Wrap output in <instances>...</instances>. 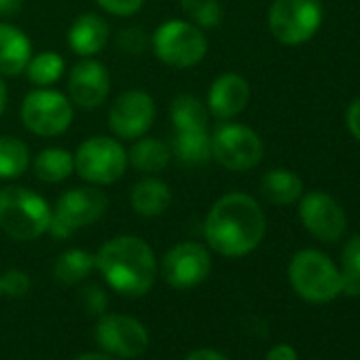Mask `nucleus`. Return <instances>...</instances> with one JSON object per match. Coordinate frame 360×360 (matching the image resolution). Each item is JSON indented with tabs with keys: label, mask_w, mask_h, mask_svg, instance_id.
<instances>
[{
	"label": "nucleus",
	"mask_w": 360,
	"mask_h": 360,
	"mask_svg": "<svg viewBox=\"0 0 360 360\" xmlns=\"http://www.w3.org/2000/svg\"><path fill=\"white\" fill-rule=\"evenodd\" d=\"M341 292L360 297V233L352 236L341 250Z\"/></svg>",
	"instance_id": "28"
},
{
	"label": "nucleus",
	"mask_w": 360,
	"mask_h": 360,
	"mask_svg": "<svg viewBox=\"0 0 360 360\" xmlns=\"http://www.w3.org/2000/svg\"><path fill=\"white\" fill-rule=\"evenodd\" d=\"M212 159L229 172H248L263 159L261 136L242 123H223L210 136Z\"/></svg>",
	"instance_id": "9"
},
{
	"label": "nucleus",
	"mask_w": 360,
	"mask_h": 360,
	"mask_svg": "<svg viewBox=\"0 0 360 360\" xmlns=\"http://www.w3.org/2000/svg\"><path fill=\"white\" fill-rule=\"evenodd\" d=\"M299 219L303 227L309 231V236H314L324 244L339 242L347 229L345 210L335 198L322 191H311L307 195H301Z\"/></svg>",
	"instance_id": "13"
},
{
	"label": "nucleus",
	"mask_w": 360,
	"mask_h": 360,
	"mask_svg": "<svg viewBox=\"0 0 360 360\" xmlns=\"http://www.w3.org/2000/svg\"><path fill=\"white\" fill-rule=\"evenodd\" d=\"M22 11V0H0V15L13 18Z\"/></svg>",
	"instance_id": "36"
},
{
	"label": "nucleus",
	"mask_w": 360,
	"mask_h": 360,
	"mask_svg": "<svg viewBox=\"0 0 360 360\" xmlns=\"http://www.w3.org/2000/svg\"><path fill=\"white\" fill-rule=\"evenodd\" d=\"M81 299H83V307H85L89 314H94V316H102L104 309H106V305H108L106 292H104L100 286H96V284L85 286V288L81 290Z\"/></svg>",
	"instance_id": "33"
},
{
	"label": "nucleus",
	"mask_w": 360,
	"mask_h": 360,
	"mask_svg": "<svg viewBox=\"0 0 360 360\" xmlns=\"http://www.w3.org/2000/svg\"><path fill=\"white\" fill-rule=\"evenodd\" d=\"M110 39L108 22L98 13H81L68 28V47L79 58H96Z\"/></svg>",
	"instance_id": "17"
},
{
	"label": "nucleus",
	"mask_w": 360,
	"mask_h": 360,
	"mask_svg": "<svg viewBox=\"0 0 360 360\" xmlns=\"http://www.w3.org/2000/svg\"><path fill=\"white\" fill-rule=\"evenodd\" d=\"M51 206L28 187L9 185L0 189V229L11 240L32 242L49 231Z\"/></svg>",
	"instance_id": "3"
},
{
	"label": "nucleus",
	"mask_w": 360,
	"mask_h": 360,
	"mask_svg": "<svg viewBox=\"0 0 360 360\" xmlns=\"http://www.w3.org/2000/svg\"><path fill=\"white\" fill-rule=\"evenodd\" d=\"M96 3L108 15H115V18H131V15H136L144 7L146 0H96Z\"/></svg>",
	"instance_id": "32"
},
{
	"label": "nucleus",
	"mask_w": 360,
	"mask_h": 360,
	"mask_svg": "<svg viewBox=\"0 0 360 360\" xmlns=\"http://www.w3.org/2000/svg\"><path fill=\"white\" fill-rule=\"evenodd\" d=\"M172 159V148L167 142L159 140V138H136L134 144L127 150V165H131L134 169L146 174V176H155L159 172H163L167 167Z\"/></svg>",
	"instance_id": "22"
},
{
	"label": "nucleus",
	"mask_w": 360,
	"mask_h": 360,
	"mask_svg": "<svg viewBox=\"0 0 360 360\" xmlns=\"http://www.w3.org/2000/svg\"><path fill=\"white\" fill-rule=\"evenodd\" d=\"M64 70H66V62L56 51H43L39 56H32L26 66L28 81L37 87H49V85L58 83L62 79Z\"/></svg>",
	"instance_id": "27"
},
{
	"label": "nucleus",
	"mask_w": 360,
	"mask_h": 360,
	"mask_svg": "<svg viewBox=\"0 0 360 360\" xmlns=\"http://www.w3.org/2000/svg\"><path fill=\"white\" fill-rule=\"evenodd\" d=\"M75 157V172L87 185H115L127 169V150L117 138L91 136L79 144Z\"/></svg>",
	"instance_id": "7"
},
{
	"label": "nucleus",
	"mask_w": 360,
	"mask_h": 360,
	"mask_svg": "<svg viewBox=\"0 0 360 360\" xmlns=\"http://www.w3.org/2000/svg\"><path fill=\"white\" fill-rule=\"evenodd\" d=\"M32 58V43L24 30L0 22V77H18L26 72Z\"/></svg>",
	"instance_id": "18"
},
{
	"label": "nucleus",
	"mask_w": 360,
	"mask_h": 360,
	"mask_svg": "<svg viewBox=\"0 0 360 360\" xmlns=\"http://www.w3.org/2000/svg\"><path fill=\"white\" fill-rule=\"evenodd\" d=\"M212 269L206 246L198 242H180L172 246L161 261V276L174 288H193L202 284Z\"/></svg>",
	"instance_id": "12"
},
{
	"label": "nucleus",
	"mask_w": 360,
	"mask_h": 360,
	"mask_svg": "<svg viewBox=\"0 0 360 360\" xmlns=\"http://www.w3.org/2000/svg\"><path fill=\"white\" fill-rule=\"evenodd\" d=\"M261 195L274 206H290L303 195V180L286 167H274L261 178Z\"/></svg>",
	"instance_id": "21"
},
{
	"label": "nucleus",
	"mask_w": 360,
	"mask_h": 360,
	"mask_svg": "<svg viewBox=\"0 0 360 360\" xmlns=\"http://www.w3.org/2000/svg\"><path fill=\"white\" fill-rule=\"evenodd\" d=\"M0 292H3V288H0Z\"/></svg>",
	"instance_id": "40"
},
{
	"label": "nucleus",
	"mask_w": 360,
	"mask_h": 360,
	"mask_svg": "<svg viewBox=\"0 0 360 360\" xmlns=\"http://www.w3.org/2000/svg\"><path fill=\"white\" fill-rule=\"evenodd\" d=\"M131 210L144 219H153L163 214L172 204V191L157 176H146L131 187L129 193Z\"/></svg>",
	"instance_id": "19"
},
{
	"label": "nucleus",
	"mask_w": 360,
	"mask_h": 360,
	"mask_svg": "<svg viewBox=\"0 0 360 360\" xmlns=\"http://www.w3.org/2000/svg\"><path fill=\"white\" fill-rule=\"evenodd\" d=\"M98 345L117 358H136L148 347L146 328L131 316L125 314H108L98 320L96 326Z\"/></svg>",
	"instance_id": "14"
},
{
	"label": "nucleus",
	"mask_w": 360,
	"mask_h": 360,
	"mask_svg": "<svg viewBox=\"0 0 360 360\" xmlns=\"http://www.w3.org/2000/svg\"><path fill=\"white\" fill-rule=\"evenodd\" d=\"M185 18L202 30L217 28L223 22V7L219 0H180Z\"/></svg>",
	"instance_id": "29"
},
{
	"label": "nucleus",
	"mask_w": 360,
	"mask_h": 360,
	"mask_svg": "<svg viewBox=\"0 0 360 360\" xmlns=\"http://www.w3.org/2000/svg\"><path fill=\"white\" fill-rule=\"evenodd\" d=\"M265 360H299V358H297V352H295L292 345H288V343H278V345H274V347L267 352Z\"/></svg>",
	"instance_id": "35"
},
{
	"label": "nucleus",
	"mask_w": 360,
	"mask_h": 360,
	"mask_svg": "<svg viewBox=\"0 0 360 360\" xmlns=\"http://www.w3.org/2000/svg\"><path fill=\"white\" fill-rule=\"evenodd\" d=\"M250 102V85L238 72L217 77L208 89V112L219 121H231L246 110Z\"/></svg>",
	"instance_id": "16"
},
{
	"label": "nucleus",
	"mask_w": 360,
	"mask_h": 360,
	"mask_svg": "<svg viewBox=\"0 0 360 360\" xmlns=\"http://www.w3.org/2000/svg\"><path fill=\"white\" fill-rule=\"evenodd\" d=\"M32 169H34V176L47 185L64 183V180L70 178V174L75 172V157L66 148L49 146L37 155Z\"/></svg>",
	"instance_id": "23"
},
{
	"label": "nucleus",
	"mask_w": 360,
	"mask_h": 360,
	"mask_svg": "<svg viewBox=\"0 0 360 360\" xmlns=\"http://www.w3.org/2000/svg\"><path fill=\"white\" fill-rule=\"evenodd\" d=\"M94 269H96V255H89L87 250L81 248H70L58 257L53 265V276L62 284L70 286L83 282Z\"/></svg>",
	"instance_id": "25"
},
{
	"label": "nucleus",
	"mask_w": 360,
	"mask_h": 360,
	"mask_svg": "<svg viewBox=\"0 0 360 360\" xmlns=\"http://www.w3.org/2000/svg\"><path fill=\"white\" fill-rule=\"evenodd\" d=\"M30 167V148L15 136H0V180H13Z\"/></svg>",
	"instance_id": "26"
},
{
	"label": "nucleus",
	"mask_w": 360,
	"mask_h": 360,
	"mask_svg": "<svg viewBox=\"0 0 360 360\" xmlns=\"http://www.w3.org/2000/svg\"><path fill=\"white\" fill-rule=\"evenodd\" d=\"M155 100L144 89H127L115 98L108 108V127L121 140L144 136L155 121Z\"/></svg>",
	"instance_id": "11"
},
{
	"label": "nucleus",
	"mask_w": 360,
	"mask_h": 360,
	"mask_svg": "<svg viewBox=\"0 0 360 360\" xmlns=\"http://www.w3.org/2000/svg\"><path fill=\"white\" fill-rule=\"evenodd\" d=\"M150 49L169 68H193L206 58L208 39L189 20H167L150 34Z\"/></svg>",
	"instance_id": "5"
},
{
	"label": "nucleus",
	"mask_w": 360,
	"mask_h": 360,
	"mask_svg": "<svg viewBox=\"0 0 360 360\" xmlns=\"http://www.w3.org/2000/svg\"><path fill=\"white\" fill-rule=\"evenodd\" d=\"M7 100H9L7 85H5V79L0 77V117H3V115H5V110H7Z\"/></svg>",
	"instance_id": "38"
},
{
	"label": "nucleus",
	"mask_w": 360,
	"mask_h": 360,
	"mask_svg": "<svg viewBox=\"0 0 360 360\" xmlns=\"http://www.w3.org/2000/svg\"><path fill=\"white\" fill-rule=\"evenodd\" d=\"M267 219L259 202L248 193H227L219 198L204 223L208 246L229 259L246 257L263 242Z\"/></svg>",
	"instance_id": "1"
},
{
	"label": "nucleus",
	"mask_w": 360,
	"mask_h": 360,
	"mask_svg": "<svg viewBox=\"0 0 360 360\" xmlns=\"http://www.w3.org/2000/svg\"><path fill=\"white\" fill-rule=\"evenodd\" d=\"M115 43L125 56H140L150 47V37L138 26H125L117 32Z\"/></svg>",
	"instance_id": "30"
},
{
	"label": "nucleus",
	"mask_w": 360,
	"mask_h": 360,
	"mask_svg": "<svg viewBox=\"0 0 360 360\" xmlns=\"http://www.w3.org/2000/svg\"><path fill=\"white\" fill-rule=\"evenodd\" d=\"M208 106L193 94H180L169 102V121L180 129H208Z\"/></svg>",
	"instance_id": "24"
},
{
	"label": "nucleus",
	"mask_w": 360,
	"mask_h": 360,
	"mask_svg": "<svg viewBox=\"0 0 360 360\" xmlns=\"http://www.w3.org/2000/svg\"><path fill=\"white\" fill-rule=\"evenodd\" d=\"M108 208L106 193L96 185L72 187L64 191L51 212L49 231L58 240L70 238L75 231L98 223Z\"/></svg>",
	"instance_id": "6"
},
{
	"label": "nucleus",
	"mask_w": 360,
	"mask_h": 360,
	"mask_svg": "<svg viewBox=\"0 0 360 360\" xmlns=\"http://www.w3.org/2000/svg\"><path fill=\"white\" fill-rule=\"evenodd\" d=\"M288 280L292 290L307 303L324 305L341 295V271L320 250H299L288 263Z\"/></svg>",
	"instance_id": "4"
},
{
	"label": "nucleus",
	"mask_w": 360,
	"mask_h": 360,
	"mask_svg": "<svg viewBox=\"0 0 360 360\" xmlns=\"http://www.w3.org/2000/svg\"><path fill=\"white\" fill-rule=\"evenodd\" d=\"M185 360H229V358L223 356L221 352H214V349H198V352L189 354Z\"/></svg>",
	"instance_id": "37"
},
{
	"label": "nucleus",
	"mask_w": 360,
	"mask_h": 360,
	"mask_svg": "<svg viewBox=\"0 0 360 360\" xmlns=\"http://www.w3.org/2000/svg\"><path fill=\"white\" fill-rule=\"evenodd\" d=\"M77 360H115V358H112V356H108V354L91 352V354H83V356H79Z\"/></svg>",
	"instance_id": "39"
},
{
	"label": "nucleus",
	"mask_w": 360,
	"mask_h": 360,
	"mask_svg": "<svg viewBox=\"0 0 360 360\" xmlns=\"http://www.w3.org/2000/svg\"><path fill=\"white\" fill-rule=\"evenodd\" d=\"M345 125L349 129V134L360 142V98H356L349 108L345 110Z\"/></svg>",
	"instance_id": "34"
},
{
	"label": "nucleus",
	"mask_w": 360,
	"mask_h": 360,
	"mask_svg": "<svg viewBox=\"0 0 360 360\" xmlns=\"http://www.w3.org/2000/svg\"><path fill=\"white\" fill-rule=\"evenodd\" d=\"M172 155L185 167H202L212 159L208 129H180L172 140Z\"/></svg>",
	"instance_id": "20"
},
{
	"label": "nucleus",
	"mask_w": 360,
	"mask_h": 360,
	"mask_svg": "<svg viewBox=\"0 0 360 360\" xmlns=\"http://www.w3.org/2000/svg\"><path fill=\"white\" fill-rule=\"evenodd\" d=\"M322 18L324 11L320 0H274L267 24L278 43L297 47L316 37Z\"/></svg>",
	"instance_id": "8"
},
{
	"label": "nucleus",
	"mask_w": 360,
	"mask_h": 360,
	"mask_svg": "<svg viewBox=\"0 0 360 360\" xmlns=\"http://www.w3.org/2000/svg\"><path fill=\"white\" fill-rule=\"evenodd\" d=\"M0 288L9 297H24L30 290V276L22 269H9L0 278Z\"/></svg>",
	"instance_id": "31"
},
{
	"label": "nucleus",
	"mask_w": 360,
	"mask_h": 360,
	"mask_svg": "<svg viewBox=\"0 0 360 360\" xmlns=\"http://www.w3.org/2000/svg\"><path fill=\"white\" fill-rule=\"evenodd\" d=\"M110 94V75L108 68L94 60L83 58L79 64L72 66L68 77V96L70 102L83 110L100 108Z\"/></svg>",
	"instance_id": "15"
},
{
	"label": "nucleus",
	"mask_w": 360,
	"mask_h": 360,
	"mask_svg": "<svg viewBox=\"0 0 360 360\" xmlns=\"http://www.w3.org/2000/svg\"><path fill=\"white\" fill-rule=\"evenodd\" d=\"M72 117L70 98L58 89H32L22 102V123L34 136H60L70 127Z\"/></svg>",
	"instance_id": "10"
},
{
	"label": "nucleus",
	"mask_w": 360,
	"mask_h": 360,
	"mask_svg": "<svg viewBox=\"0 0 360 360\" xmlns=\"http://www.w3.org/2000/svg\"><path fill=\"white\" fill-rule=\"evenodd\" d=\"M96 269L106 284L125 295H146L157 278V261L153 248L136 236H117L96 252Z\"/></svg>",
	"instance_id": "2"
}]
</instances>
